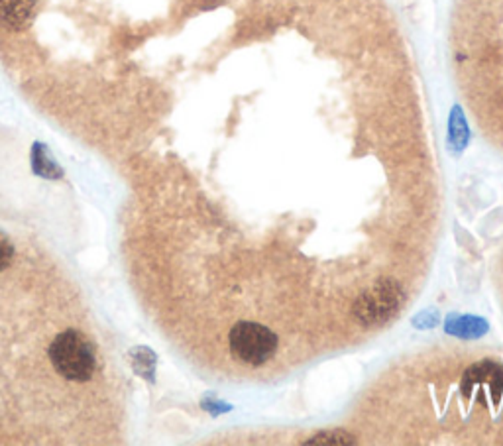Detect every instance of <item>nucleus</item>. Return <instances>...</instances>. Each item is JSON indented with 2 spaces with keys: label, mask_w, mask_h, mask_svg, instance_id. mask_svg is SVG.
<instances>
[{
  "label": "nucleus",
  "mask_w": 503,
  "mask_h": 446,
  "mask_svg": "<svg viewBox=\"0 0 503 446\" xmlns=\"http://www.w3.org/2000/svg\"><path fill=\"white\" fill-rule=\"evenodd\" d=\"M47 356L59 376L72 382H89L97 370V352L93 344L79 330L57 334L49 344Z\"/></svg>",
  "instance_id": "obj_1"
},
{
  "label": "nucleus",
  "mask_w": 503,
  "mask_h": 446,
  "mask_svg": "<svg viewBox=\"0 0 503 446\" xmlns=\"http://www.w3.org/2000/svg\"><path fill=\"white\" fill-rule=\"evenodd\" d=\"M277 347V334L260 322H236L228 332V348L233 358L248 364L252 368H258L269 358H274Z\"/></svg>",
  "instance_id": "obj_2"
},
{
  "label": "nucleus",
  "mask_w": 503,
  "mask_h": 446,
  "mask_svg": "<svg viewBox=\"0 0 503 446\" xmlns=\"http://www.w3.org/2000/svg\"><path fill=\"white\" fill-rule=\"evenodd\" d=\"M404 301V289L396 279H378L354 301V319L364 327L384 324L396 315Z\"/></svg>",
  "instance_id": "obj_3"
},
{
  "label": "nucleus",
  "mask_w": 503,
  "mask_h": 446,
  "mask_svg": "<svg viewBox=\"0 0 503 446\" xmlns=\"http://www.w3.org/2000/svg\"><path fill=\"white\" fill-rule=\"evenodd\" d=\"M36 14V0H0V20L13 30H24Z\"/></svg>",
  "instance_id": "obj_4"
},
{
  "label": "nucleus",
  "mask_w": 503,
  "mask_h": 446,
  "mask_svg": "<svg viewBox=\"0 0 503 446\" xmlns=\"http://www.w3.org/2000/svg\"><path fill=\"white\" fill-rule=\"evenodd\" d=\"M32 166L38 176H44L49 179L62 177V169L49 156V150L44 144H36L32 150Z\"/></svg>",
  "instance_id": "obj_5"
},
{
  "label": "nucleus",
  "mask_w": 503,
  "mask_h": 446,
  "mask_svg": "<svg viewBox=\"0 0 503 446\" xmlns=\"http://www.w3.org/2000/svg\"><path fill=\"white\" fill-rule=\"evenodd\" d=\"M352 442H354V439L345 431H327L315 434L313 439L307 441V444H352Z\"/></svg>",
  "instance_id": "obj_6"
},
{
  "label": "nucleus",
  "mask_w": 503,
  "mask_h": 446,
  "mask_svg": "<svg viewBox=\"0 0 503 446\" xmlns=\"http://www.w3.org/2000/svg\"><path fill=\"white\" fill-rule=\"evenodd\" d=\"M14 258V244L6 236L4 230H0V271H4Z\"/></svg>",
  "instance_id": "obj_7"
},
{
  "label": "nucleus",
  "mask_w": 503,
  "mask_h": 446,
  "mask_svg": "<svg viewBox=\"0 0 503 446\" xmlns=\"http://www.w3.org/2000/svg\"><path fill=\"white\" fill-rule=\"evenodd\" d=\"M450 136H452V142L460 140V144H466V123H465V118H462L458 108H455V113H452Z\"/></svg>",
  "instance_id": "obj_8"
}]
</instances>
